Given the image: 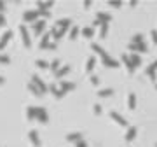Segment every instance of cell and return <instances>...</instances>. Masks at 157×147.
Returning <instances> with one entry per match:
<instances>
[]
</instances>
